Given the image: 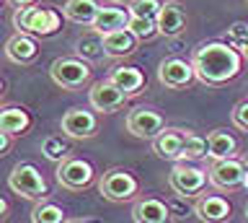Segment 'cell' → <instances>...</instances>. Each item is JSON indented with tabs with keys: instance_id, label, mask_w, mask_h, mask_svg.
Listing matches in <instances>:
<instances>
[{
	"instance_id": "6da1fadb",
	"label": "cell",
	"mask_w": 248,
	"mask_h": 223,
	"mask_svg": "<svg viewBox=\"0 0 248 223\" xmlns=\"http://www.w3.org/2000/svg\"><path fill=\"white\" fill-rule=\"evenodd\" d=\"M240 63H243L240 52L228 42L199 44L194 50V57H191L194 73L207 86H222V83L232 81L240 73Z\"/></svg>"
},
{
	"instance_id": "7a4b0ae2",
	"label": "cell",
	"mask_w": 248,
	"mask_h": 223,
	"mask_svg": "<svg viewBox=\"0 0 248 223\" xmlns=\"http://www.w3.org/2000/svg\"><path fill=\"white\" fill-rule=\"evenodd\" d=\"M62 18L54 8H18L13 16V26L21 29L23 34L34 36H52L60 29Z\"/></svg>"
},
{
	"instance_id": "3957f363",
	"label": "cell",
	"mask_w": 248,
	"mask_h": 223,
	"mask_svg": "<svg viewBox=\"0 0 248 223\" xmlns=\"http://www.w3.org/2000/svg\"><path fill=\"white\" fill-rule=\"evenodd\" d=\"M8 187H11L16 195H21L26 200H44L46 197L44 176L36 172V166H31V164H16L11 176H8Z\"/></svg>"
},
{
	"instance_id": "277c9868",
	"label": "cell",
	"mask_w": 248,
	"mask_h": 223,
	"mask_svg": "<svg viewBox=\"0 0 248 223\" xmlns=\"http://www.w3.org/2000/svg\"><path fill=\"white\" fill-rule=\"evenodd\" d=\"M140 184L127 169H108L98 182V192L111 203H127L137 195Z\"/></svg>"
},
{
	"instance_id": "5b68a950",
	"label": "cell",
	"mask_w": 248,
	"mask_h": 223,
	"mask_svg": "<svg viewBox=\"0 0 248 223\" xmlns=\"http://www.w3.org/2000/svg\"><path fill=\"white\" fill-rule=\"evenodd\" d=\"M49 75L60 88H80L91 78V68L80 57H57L49 68Z\"/></svg>"
},
{
	"instance_id": "8992f818",
	"label": "cell",
	"mask_w": 248,
	"mask_h": 223,
	"mask_svg": "<svg viewBox=\"0 0 248 223\" xmlns=\"http://www.w3.org/2000/svg\"><path fill=\"white\" fill-rule=\"evenodd\" d=\"M209 184L217 189H238L248 182V174H246V166L243 161L238 158H225V161H215L209 166Z\"/></svg>"
},
{
	"instance_id": "52a82bcc",
	"label": "cell",
	"mask_w": 248,
	"mask_h": 223,
	"mask_svg": "<svg viewBox=\"0 0 248 223\" xmlns=\"http://www.w3.org/2000/svg\"><path fill=\"white\" fill-rule=\"evenodd\" d=\"M209 179L207 172H202L199 166H189V164H176L173 172L168 176V184L173 187L178 197H194L204 189V184Z\"/></svg>"
},
{
	"instance_id": "ba28073f",
	"label": "cell",
	"mask_w": 248,
	"mask_h": 223,
	"mask_svg": "<svg viewBox=\"0 0 248 223\" xmlns=\"http://www.w3.org/2000/svg\"><path fill=\"white\" fill-rule=\"evenodd\" d=\"M127 130L135 137L155 140V137L166 130V120H163L155 109H147V106H135V109L127 114Z\"/></svg>"
},
{
	"instance_id": "9c48e42d",
	"label": "cell",
	"mask_w": 248,
	"mask_h": 223,
	"mask_svg": "<svg viewBox=\"0 0 248 223\" xmlns=\"http://www.w3.org/2000/svg\"><path fill=\"white\" fill-rule=\"evenodd\" d=\"M62 133L73 140H85V137H93L98 130V120L96 114L88 109H80V106H73L62 114Z\"/></svg>"
},
{
	"instance_id": "30bf717a",
	"label": "cell",
	"mask_w": 248,
	"mask_h": 223,
	"mask_svg": "<svg viewBox=\"0 0 248 223\" xmlns=\"http://www.w3.org/2000/svg\"><path fill=\"white\" fill-rule=\"evenodd\" d=\"M57 182L67 189H85L93 182V166L83 158H65L57 166Z\"/></svg>"
},
{
	"instance_id": "8fae6325",
	"label": "cell",
	"mask_w": 248,
	"mask_h": 223,
	"mask_svg": "<svg viewBox=\"0 0 248 223\" xmlns=\"http://www.w3.org/2000/svg\"><path fill=\"white\" fill-rule=\"evenodd\" d=\"M191 78H197L194 65L181 57H166L158 68V81L166 88H184L191 83Z\"/></svg>"
},
{
	"instance_id": "7c38bea8",
	"label": "cell",
	"mask_w": 248,
	"mask_h": 223,
	"mask_svg": "<svg viewBox=\"0 0 248 223\" xmlns=\"http://www.w3.org/2000/svg\"><path fill=\"white\" fill-rule=\"evenodd\" d=\"M124 99H127V94L119 88V86H114L111 81H98V83H93L91 86V91H88V102H91V106L96 112H104V114H108V112H116L119 106L124 104Z\"/></svg>"
},
{
	"instance_id": "4fadbf2b",
	"label": "cell",
	"mask_w": 248,
	"mask_h": 223,
	"mask_svg": "<svg viewBox=\"0 0 248 223\" xmlns=\"http://www.w3.org/2000/svg\"><path fill=\"white\" fill-rule=\"evenodd\" d=\"M184 143H186V130H181V127H166L153 140V151L158 153L160 158L181 161L184 158Z\"/></svg>"
},
{
	"instance_id": "5bb4252c",
	"label": "cell",
	"mask_w": 248,
	"mask_h": 223,
	"mask_svg": "<svg viewBox=\"0 0 248 223\" xmlns=\"http://www.w3.org/2000/svg\"><path fill=\"white\" fill-rule=\"evenodd\" d=\"M194 213H197L199 221H204V223H228L232 207H230L228 200L220 197V195H204V197L197 200Z\"/></svg>"
},
{
	"instance_id": "9a60e30c",
	"label": "cell",
	"mask_w": 248,
	"mask_h": 223,
	"mask_svg": "<svg viewBox=\"0 0 248 223\" xmlns=\"http://www.w3.org/2000/svg\"><path fill=\"white\" fill-rule=\"evenodd\" d=\"M186 26V11L176 0H166L158 13V32L163 36H178Z\"/></svg>"
},
{
	"instance_id": "2e32d148",
	"label": "cell",
	"mask_w": 248,
	"mask_h": 223,
	"mask_svg": "<svg viewBox=\"0 0 248 223\" xmlns=\"http://www.w3.org/2000/svg\"><path fill=\"white\" fill-rule=\"evenodd\" d=\"M132 218H135V223H168L170 207L163 200L142 197L132 205Z\"/></svg>"
},
{
	"instance_id": "e0dca14e",
	"label": "cell",
	"mask_w": 248,
	"mask_h": 223,
	"mask_svg": "<svg viewBox=\"0 0 248 223\" xmlns=\"http://www.w3.org/2000/svg\"><path fill=\"white\" fill-rule=\"evenodd\" d=\"M5 55L11 63H18V65H29V63H34L36 55H39V47H36V42H34V36L31 34H13L11 39H8L5 44Z\"/></svg>"
},
{
	"instance_id": "ac0fdd59",
	"label": "cell",
	"mask_w": 248,
	"mask_h": 223,
	"mask_svg": "<svg viewBox=\"0 0 248 223\" xmlns=\"http://www.w3.org/2000/svg\"><path fill=\"white\" fill-rule=\"evenodd\" d=\"M238 140L232 137L228 130H212L207 135V156L212 161H225V158H235Z\"/></svg>"
},
{
	"instance_id": "d6986e66",
	"label": "cell",
	"mask_w": 248,
	"mask_h": 223,
	"mask_svg": "<svg viewBox=\"0 0 248 223\" xmlns=\"http://www.w3.org/2000/svg\"><path fill=\"white\" fill-rule=\"evenodd\" d=\"M129 18H132L129 11H122V8H101L96 21H93V32H98V34L119 32V29H127L129 26Z\"/></svg>"
},
{
	"instance_id": "ffe728a7",
	"label": "cell",
	"mask_w": 248,
	"mask_h": 223,
	"mask_svg": "<svg viewBox=\"0 0 248 223\" xmlns=\"http://www.w3.org/2000/svg\"><path fill=\"white\" fill-rule=\"evenodd\" d=\"M29 127H31V117L23 106H5V109H0V133L26 135Z\"/></svg>"
},
{
	"instance_id": "44dd1931",
	"label": "cell",
	"mask_w": 248,
	"mask_h": 223,
	"mask_svg": "<svg viewBox=\"0 0 248 223\" xmlns=\"http://www.w3.org/2000/svg\"><path fill=\"white\" fill-rule=\"evenodd\" d=\"M108 81H111L114 86H119L127 96L137 94V91L145 86V75L140 73L137 68H132V65H119V68H114V70L108 73Z\"/></svg>"
},
{
	"instance_id": "7402d4cb",
	"label": "cell",
	"mask_w": 248,
	"mask_h": 223,
	"mask_svg": "<svg viewBox=\"0 0 248 223\" xmlns=\"http://www.w3.org/2000/svg\"><path fill=\"white\" fill-rule=\"evenodd\" d=\"M135 47H137V36L129 29H119V32L104 34V50L111 57H124L129 52H135Z\"/></svg>"
},
{
	"instance_id": "603a6c76",
	"label": "cell",
	"mask_w": 248,
	"mask_h": 223,
	"mask_svg": "<svg viewBox=\"0 0 248 223\" xmlns=\"http://www.w3.org/2000/svg\"><path fill=\"white\" fill-rule=\"evenodd\" d=\"M98 11H101V5L96 0H67L65 8H62L65 18H70L73 24H91V26L96 21Z\"/></svg>"
},
{
	"instance_id": "cb8c5ba5",
	"label": "cell",
	"mask_w": 248,
	"mask_h": 223,
	"mask_svg": "<svg viewBox=\"0 0 248 223\" xmlns=\"http://www.w3.org/2000/svg\"><path fill=\"white\" fill-rule=\"evenodd\" d=\"M75 52L83 60H101V57L106 55V50H104V34H98V32L83 34L80 39L75 42Z\"/></svg>"
},
{
	"instance_id": "d4e9b609",
	"label": "cell",
	"mask_w": 248,
	"mask_h": 223,
	"mask_svg": "<svg viewBox=\"0 0 248 223\" xmlns=\"http://www.w3.org/2000/svg\"><path fill=\"white\" fill-rule=\"evenodd\" d=\"M31 223H67V221H65V213H62L60 205L49 203V200H42L31 210Z\"/></svg>"
},
{
	"instance_id": "484cf974",
	"label": "cell",
	"mask_w": 248,
	"mask_h": 223,
	"mask_svg": "<svg viewBox=\"0 0 248 223\" xmlns=\"http://www.w3.org/2000/svg\"><path fill=\"white\" fill-rule=\"evenodd\" d=\"M42 153H44V158H49V161H57V164H62V161L67 158V143L62 140V137L57 135H49V137H44V143H42Z\"/></svg>"
},
{
	"instance_id": "4316f807",
	"label": "cell",
	"mask_w": 248,
	"mask_h": 223,
	"mask_svg": "<svg viewBox=\"0 0 248 223\" xmlns=\"http://www.w3.org/2000/svg\"><path fill=\"white\" fill-rule=\"evenodd\" d=\"M160 8H163V0H132L127 11L132 13V16H137V18H153V21H158Z\"/></svg>"
},
{
	"instance_id": "83f0119b",
	"label": "cell",
	"mask_w": 248,
	"mask_h": 223,
	"mask_svg": "<svg viewBox=\"0 0 248 223\" xmlns=\"http://www.w3.org/2000/svg\"><path fill=\"white\" fill-rule=\"evenodd\" d=\"M207 156V137H202L197 133H186V143H184V161H194Z\"/></svg>"
},
{
	"instance_id": "f1b7e54d",
	"label": "cell",
	"mask_w": 248,
	"mask_h": 223,
	"mask_svg": "<svg viewBox=\"0 0 248 223\" xmlns=\"http://www.w3.org/2000/svg\"><path fill=\"white\" fill-rule=\"evenodd\" d=\"M127 29L137 36V39H150V36L160 34L158 32V21H153V18H137V16H132Z\"/></svg>"
},
{
	"instance_id": "f546056e",
	"label": "cell",
	"mask_w": 248,
	"mask_h": 223,
	"mask_svg": "<svg viewBox=\"0 0 248 223\" xmlns=\"http://www.w3.org/2000/svg\"><path fill=\"white\" fill-rule=\"evenodd\" d=\"M232 122H235V127H240V130L248 133V99L240 102L235 109H232Z\"/></svg>"
},
{
	"instance_id": "4dcf8cb0",
	"label": "cell",
	"mask_w": 248,
	"mask_h": 223,
	"mask_svg": "<svg viewBox=\"0 0 248 223\" xmlns=\"http://www.w3.org/2000/svg\"><path fill=\"white\" fill-rule=\"evenodd\" d=\"M8 148H11V135L0 133V153H8Z\"/></svg>"
},
{
	"instance_id": "1f68e13d",
	"label": "cell",
	"mask_w": 248,
	"mask_h": 223,
	"mask_svg": "<svg viewBox=\"0 0 248 223\" xmlns=\"http://www.w3.org/2000/svg\"><path fill=\"white\" fill-rule=\"evenodd\" d=\"M11 5H16V8H31V5L36 3V0H8Z\"/></svg>"
},
{
	"instance_id": "d6a6232c",
	"label": "cell",
	"mask_w": 248,
	"mask_h": 223,
	"mask_svg": "<svg viewBox=\"0 0 248 223\" xmlns=\"http://www.w3.org/2000/svg\"><path fill=\"white\" fill-rule=\"evenodd\" d=\"M67 223H101L98 218H73V221H67Z\"/></svg>"
},
{
	"instance_id": "836d02e7",
	"label": "cell",
	"mask_w": 248,
	"mask_h": 223,
	"mask_svg": "<svg viewBox=\"0 0 248 223\" xmlns=\"http://www.w3.org/2000/svg\"><path fill=\"white\" fill-rule=\"evenodd\" d=\"M240 50H243V55L248 57V34H246V39H243V44H240Z\"/></svg>"
},
{
	"instance_id": "e575fe53",
	"label": "cell",
	"mask_w": 248,
	"mask_h": 223,
	"mask_svg": "<svg viewBox=\"0 0 248 223\" xmlns=\"http://www.w3.org/2000/svg\"><path fill=\"white\" fill-rule=\"evenodd\" d=\"M243 166H246V174H248V156L243 158ZM246 184H248V182H246Z\"/></svg>"
},
{
	"instance_id": "d590c367",
	"label": "cell",
	"mask_w": 248,
	"mask_h": 223,
	"mask_svg": "<svg viewBox=\"0 0 248 223\" xmlns=\"http://www.w3.org/2000/svg\"><path fill=\"white\" fill-rule=\"evenodd\" d=\"M246 218H248V205H246Z\"/></svg>"
},
{
	"instance_id": "8d00e7d4",
	"label": "cell",
	"mask_w": 248,
	"mask_h": 223,
	"mask_svg": "<svg viewBox=\"0 0 248 223\" xmlns=\"http://www.w3.org/2000/svg\"><path fill=\"white\" fill-rule=\"evenodd\" d=\"M246 3H248V0H246Z\"/></svg>"
}]
</instances>
